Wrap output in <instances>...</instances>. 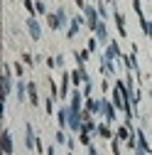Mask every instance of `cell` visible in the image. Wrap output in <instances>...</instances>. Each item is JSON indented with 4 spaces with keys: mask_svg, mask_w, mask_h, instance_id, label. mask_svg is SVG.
Returning <instances> with one entry per match:
<instances>
[{
    "mask_svg": "<svg viewBox=\"0 0 152 155\" xmlns=\"http://www.w3.org/2000/svg\"><path fill=\"white\" fill-rule=\"evenodd\" d=\"M74 3H76V5H79L81 10H86V0H74Z\"/></svg>",
    "mask_w": 152,
    "mask_h": 155,
    "instance_id": "13",
    "label": "cell"
},
{
    "mask_svg": "<svg viewBox=\"0 0 152 155\" xmlns=\"http://www.w3.org/2000/svg\"><path fill=\"white\" fill-rule=\"evenodd\" d=\"M27 27H30V32H32V40H40V37H42V27L37 25L34 17H30V20H27Z\"/></svg>",
    "mask_w": 152,
    "mask_h": 155,
    "instance_id": "2",
    "label": "cell"
},
{
    "mask_svg": "<svg viewBox=\"0 0 152 155\" xmlns=\"http://www.w3.org/2000/svg\"><path fill=\"white\" fill-rule=\"evenodd\" d=\"M47 155H54V148H49V150H47Z\"/></svg>",
    "mask_w": 152,
    "mask_h": 155,
    "instance_id": "15",
    "label": "cell"
},
{
    "mask_svg": "<svg viewBox=\"0 0 152 155\" xmlns=\"http://www.w3.org/2000/svg\"><path fill=\"white\" fill-rule=\"evenodd\" d=\"M81 99H84V96H81L79 91H74V96H71V108H74V111L81 108Z\"/></svg>",
    "mask_w": 152,
    "mask_h": 155,
    "instance_id": "6",
    "label": "cell"
},
{
    "mask_svg": "<svg viewBox=\"0 0 152 155\" xmlns=\"http://www.w3.org/2000/svg\"><path fill=\"white\" fill-rule=\"evenodd\" d=\"M27 94H30V104L32 106H40V96H37V84L34 81L27 84Z\"/></svg>",
    "mask_w": 152,
    "mask_h": 155,
    "instance_id": "3",
    "label": "cell"
},
{
    "mask_svg": "<svg viewBox=\"0 0 152 155\" xmlns=\"http://www.w3.org/2000/svg\"><path fill=\"white\" fill-rule=\"evenodd\" d=\"M37 12H40V15H44V12H47V5L42 3V0H37Z\"/></svg>",
    "mask_w": 152,
    "mask_h": 155,
    "instance_id": "9",
    "label": "cell"
},
{
    "mask_svg": "<svg viewBox=\"0 0 152 155\" xmlns=\"http://www.w3.org/2000/svg\"><path fill=\"white\" fill-rule=\"evenodd\" d=\"M10 138H12L10 130H3V153H5V155L12 153V140H10Z\"/></svg>",
    "mask_w": 152,
    "mask_h": 155,
    "instance_id": "4",
    "label": "cell"
},
{
    "mask_svg": "<svg viewBox=\"0 0 152 155\" xmlns=\"http://www.w3.org/2000/svg\"><path fill=\"white\" fill-rule=\"evenodd\" d=\"M22 71H25V69H22V64L17 62V64H15V74H17V76H22Z\"/></svg>",
    "mask_w": 152,
    "mask_h": 155,
    "instance_id": "12",
    "label": "cell"
},
{
    "mask_svg": "<svg viewBox=\"0 0 152 155\" xmlns=\"http://www.w3.org/2000/svg\"><path fill=\"white\" fill-rule=\"evenodd\" d=\"M66 140V135H64V130H56V143H64Z\"/></svg>",
    "mask_w": 152,
    "mask_h": 155,
    "instance_id": "10",
    "label": "cell"
},
{
    "mask_svg": "<svg viewBox=\"0 0 152 155\" xmlns=\"http://www.w3.org/2000/svg\"><path fill=\"white\" fill-rule=\"evenodd\" d=\"M108 3H113V0H108Z\"/></svg>",
    "mask_w": 152,
    "mask_h": 155,
    "instance_id": "16",
    "label": "cell"
},
{
    "mask_svg": "<svg viewBox=\"0 0 152 155\" xmlns=\"http://www.w3.org/2000/svg\"><path fill=\"white\" fill-rule=\"evenodd\" d=\"M96 130H98V135H103V138H110V128H108V126H103V123H101Z\"/></svg>",
    "mask_w": 152,
    "mask_h": 155,
    "instance_id": "8",
    "label": "cell"
},
{
    "mask_svg": "<svg viewBox=\"0 0 152 155\" xmlns=\"http://www.w3.org/2000/svg\"><path fill=\"white\" fill-rule=\"evenodd\" d=\"M22 62H25V64H30V67L34 64V59H32V57H30V54H22Z\"/></svg>",
    "mask_w": 152,
    "mask_h": 155,
    "instance_id": "11",
    "label": "cell"
},
{
    "mask_svg": "<svg viewBox=\"0 0 152 155\" xmlns=\"http://www.w3.org/2000/svg\"><path fill=\"white\" fill-rule=\"evenodd\" d=\"M116 25H118V32L125 37V35H128V32H125V17H123L120 12H116Z\"/></svg>",
    "mask_w": 152,
    "mask_h": 155,
    "instance_id": "5",
    "label": "cell"
},
{
    "mask_svg": "<svg viewBox=\"0 0 152 155\" xmlns=\"http://www.w3.org/2000/svg\"><path fill=\"white\" fill-rule=\"evenodd\" d=\"M64 25H66V10L59 8L56 12L49 15V27H52V30H59V27H64Z\"/></svg>",
    "mask_w": 152,
    "mask_h": 155,
    "instance_id": "1",
    "label": "cell"
},
{
    "mask_svg": "<svg viewBox=\"0 0 152 155\" xmlns=\"http://www.w3.org/2000/svg\"><path fill=\"white\" fill-rule=\"evenodd\" d=\"M88 155H98V150L93 148V145H88Z\"/></svg>",
    "mask_w": 152,
    "mask_h": 155,
    "instance_id": "14",
    "label": "cell"
},
{
    "mask_svg": "<svg viewBox=\"0 0 152 155\" xmlns=\"http://www.w3.org/2000/svg\"><path fill=\"white\" fill-rule=\"evenodd\" d=\"M116 138H118V140H130V130L120 126V128H118V135H116Z\"/></svg>",
    "mask_w": 152,
    "mask_h": 155,
    "instance_id": "7",
    "label": "cell"
}]
</instances>
